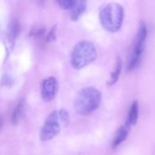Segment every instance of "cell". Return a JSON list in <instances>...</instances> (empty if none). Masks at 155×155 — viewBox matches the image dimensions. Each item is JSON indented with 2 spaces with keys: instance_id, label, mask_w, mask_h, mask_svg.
Segmentation results:
<instances>
[{
  "instance_id": "277c9868",
  "label": "cell",
  "mask_w": 155,
  "mask_h": 155,
  "mask_svg": "<svg viewBox=\"0 0 155 155\" xmlns=\"http://www.w3.org/2000/svg\"><path fill=\"white\" fill-rule=\"evenodd\" d=\"M97 56L94 45L88 41L79 42L71 55V64L74 69H82L93 63Z\"/></svg>"
},
{
  "instance_id": "8fae6325",
  "label": "cell",
  "mask_w": 155,
  "mask_h": 155,
  "mask_svg": "<svg viewBox=\"0 0 155 155\" xmlns=\"http://www.w3.org/2000/svg\"><path fill=\"white\" fill-rule=\"evenodd\" d=\"M138 116H139V105H138V103L135 101V102L133 103V104H132V106L130 108L127 122H126L125 124H127L129 127L136 124L137 120H138Z\"/></svg>"
},
{
  "instance_id": "ba28073f",
  "label": "cell",
  "mask_w": 155,
  "mask_h": 155,
  "mask_svg": "<svg viewBox=\"0 0 155 155\" xmlns=\"http://www.w3.org/2000/svg\"><path fill=\"white\" fill-rule=\"evenodd\" d=\"M87 6V0H75L71 8V19L76 21L84 13Z\"/></svg>"
},
{
  "instance_id": "7a4b0ae2",
  "label": "cell",
  "mask_w": 155,
  "mask_h": 155,
  "mask_svg": "<svg viewBox=\"0 0 155 155\" xmlns=\"http://www.w3.org/2000/svg\"><path fill=\"white\" fill-rule=\"evenodd\" d=\"M103 27L111 33L119 31L123 25L124 18V7L117 3H111L102 8L99 15Z\"/></svg>"
},
{
  "instance_id": "30bf717a",
  "label": "cell",
  "mask_w": 155,
  "mask_h": 155,
  "mask_svg": "<svg viewBox=\"0 0 155 155\" xmlns=\"http://www.w3.org/2000/svg\"><path fill=\"white\" fill-rule=\"evenodd\" d=\"M20 30H21V26L19 21L17 19H13L10 22L7 29V38L11 44L15 43V41L16 40V38L20 34Z\"/></svg>"
},
{
  "instance_id": "6da1fadb",
  "label": "cell",
  "mask_w": 155,
  "mask_h": 155,
  "mask_svg": "<svg viewBox=\"0 0 155 155\" xmlns=\"http://www.w3.org/2000/svg\"><path fill=\"white\" fill-rule=\"evenodd\" d=\"M101 102V92L94 87H86L78 93L74 100V110L80 115H89L99 107Z\"/></svg>"
},
{
  "instance_id": "5bb4252c",
  "label": "cell",
  "mask_w": 155,
  "mask_h": 155,
  "mask_svg": "<svg viewBox=\"0 0 155 155\" xmlns=\"http://www.w3.org/2000/svg\"><path fill=\"white\" fill-rule=\"evenodd\" d=\"M56 2L63 9L68 10L72 8L75 0H56Z\"/></svg>"
},
{
  "instance_id": "9c48e42d",
  "label": "cell",
  "mask_w": 155,
  "mask_h": 155,
  "mask_svg": "<svg viewBox=\"0 0 155 155\" xmlns=\"http://www.w3.org/2000/svg\"><path fill=\"white\" fill-rule=\"evenodd\" d=\"M129 130H130V127L127 124H124L118 129V131L116 132V134L113 140V143H112L113 148H117L119 145H121L125 141V139L128 136Z\"/></svg>"
},
{
  "instance_id": "52a82bcc",
  "label": "cell",
  "mask_w": 155,
  "mask_h": 155,
  "mask_svg": "<svg viewBox=\"0 0 155 155\" xmlns=\"http://www.w3.org/2000/svg\"><path fill=\"white\" fill-rule=\"evenodd\" d=\"M26 111V102L25 98H21L16 104L15 107L13 110L11 115V123L14 125L18 124L24 118Z\"/></svg>"
},
{
  "instance_id": "3957f363",
  "label": "cell",
  "mask_w": 155,
  "mask_h": 155,
  "mask_svg": "<svg viewBox=\"0 0 155 155\" xmlns=\"http://www.w3.org/2000/svg\"><path fill=\"white\" fill-rule=\"evenodd\" d=\"M69 123V114L65 110H55L49 114L40 132L42 141H49L54 138Z\"/></svg>"
},
{
  "instance_id": "5b68a950",
  "label": "cell",
  "mask_w": 155,
  "mask_h": 155,
  "mask_svg": "<svg viewBox=\"0 0 155 155\" xmlns=\"http://www.w3.org/2000/svg\"><path fill=\"white\" fill-rule=\"evenodd\" d=\"M147 26L143 22L141 23L136 37L134 39V47H133V52H132V55H131V59L129 62V65H128V71H132L134 70L135 68H137L142 61V57H143V54L145 48V42H146V38H147Z\"/></svg>"
},
{
  "instance_id": "8992f818",
  "label": "cell",
  "mask_w": 155,
  "mask_h": 155,
  "mask_svg": "<svg viewBox=\"0 0 155 155\" xmlns=\"http://www.w3.org/2000/svg\"><path fill=\"white\" fill-rule=\"evenodd\" d=\"M58 91V83L57 80L51 76L45 78L41 84V95L44 101L50 102L52 101Z\"/></svg>"
},
{
  "instance_id": "2e32d148",
  "label": "cell",
  "mask_w": 155,
  "mask_h": 155,
  "mask_svg": "<svg viewBox=\"0 0 155 155\" xmlns=\"http://www.w3.org/2000/svg\"><path fill=\"white\" fill-rule=\"evenodd\" d=\"M2 126H3V119H2V116L0 115V130L2 128Z\"/></svg>"
},
{
  "instance_id": "4fadbf2b",
  "label": "cell",
  "mask_w": 155,
  "mask_h": 155,
  "mask_svg": "<svg viewBox=\"0 0 155 155\" xmlns=\"http://www.w3.org/2000/svg\"><path fill=\"white\" fill-rule=\"evenodd\" d=\"M45 35V28L44 26H41V25L34 26L30 32V35L32 37L37 38V39L43 38Z\"/></svg>"
},
{
  "instance_id": "9a60e30c",
  "label": "cell",
  "mask_w": 155,
  "mask_h": 155,
  "mask_svg": "<svg viewBox=\"0 0 155 155\" xmlns=\"http://www.w3.org/2000/svg\"><path fill=\"white\" fill-rule=\"evenodd\" d=\"M56 32H55V26L47 34V35H46V37H45V40H46V42H52V41H54V39H55V37H56Z\"/></svg>"
},
{
  "instance_id": "7c38bea8",
  "label": "cell",
  "mask_w": 155,
  "mask_h": 155,
  "mask_svg": "<svg viewBox=\"0 0 155 155\" xmlns=\"http://www.w3.org/2000/svg\"><path fill=\"white\" fill-rule=\"evenodd\" d=\"M121 71H122V61H121L120 58H118L117 61H116L114 69L112 72L110 79L108 81V85H114L118 81V79L120 77V74H121Z\"/></svg>"
}]
</instances>
